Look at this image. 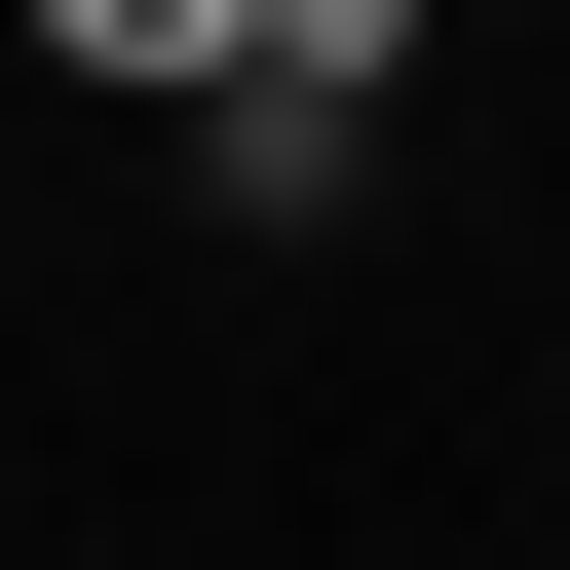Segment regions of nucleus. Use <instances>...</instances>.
I'll list each match as a JSON object with an SVG mask.
<instances>
[{
    "label": "nucleus",
    "mask_w": 570,
    "mask_h": 570,
    "mask_svg": "<svg viewBox=\"0 0 570 570\" xmlns=\"http://www.w3.org/2000/svg\"><path fill=\"white\" fill-rule=\"evenodd\" d=\"M343 190H381V77H190V228L228 266H305Z\"/></svg>",
    "instance_id": "nucleus-1"
},
{
    "label": "nucleus",
    "mask_w": 570,
    "mask_h": 570,
    "mask_svg": "<svg viewBox=\"0 0 570 570\" xmlns=\"http://www.w3.org/2000/svg\"><path fill=\"white\" fill-rule=\"evenodd\" d=\"M0 39H39L77 115H190V77H228V0H0Z\"/></svg>",
    "instance_id": "nucleus-2"
},
{
    "label": "nucleus",
    "mask_w": 570,
    "mask_h": 570,
    "mask_svg": "<svg viewBox=\"0 0 570 570\" xmlns=\"http://www.w3.org/2000/svg\"><path fill=\"white\" fill-rule=\"evenodd\" d=\"M228 77H419V0H228Z\"/></svg>",
    "instance_id": "nucleus-3"
}]
</instances>
